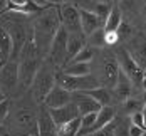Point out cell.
<instances>
[{"mask_svg": "<svg viewBox=\"0 0 146 136\" xmlns=\"http://www.w3.org/2000/svg\"><path fill=\"white\" fill-rule=\"evenodd\" d=\"M37 109L39 104L32 99V96L24 92L22 96L12 99V107L5 119L12 136H32L37 135Z\"/></svg>", "mask_w": 146, "mask_h": 136, "instance_id": "6da1fadb", "label": "cell"}, {"mask_svg": "<svg viewBox=\"0 0 146 136\" xmlns=\"http://www.w3.org/2000/svg\"><path fill=\"white\" fill-rule=\"evenodd\" d=\"M59 29H60L59 7L54 5L47 7L32 19V40L44 57H47V52Z\"/></svg>", "mask_w": 146, "mask_h": 136, "instance_id": "7a4b0ae2", "label": "cell"}, {"mask_svg": "<svg viewBox=\"0 0 146 136\" xmlns=\"http://www.w3.org/2000/svg\"><path fill=\"white\" fill-rule=\"evenodd\" d=\"M44 56L39 52V49L35 47L32 35L29 37V40L25 42V45L22 47L19 57H17V64H19V82H20V96L24 92H27L34 81V77L37 74L39 67L44 62Z\"/></svg>", "mask_w": 146, "mask_h": 136, "instance_id": "3957f363", "label": "cell"}, {"mask_svg": "<svg viewBox=\"0 0 146 136\" xmlns=\"http://www.w3.org/2000/svg\"><path fill=\"white\" fill-rule=\"evenodd\" d=\"M91 64L94 69L92 74L96 76L99 86L113 89L117 81V74H119V64H117L116 54L109 49H101L98 50L96 57L92 59Z\"/></svg>", "mask_w": 146, "mask_h": 136, "instance_id": "277c9868", "label": "cell"}, {"mask_svg": "<svg viewBox=\"0 0 146 136\" xmlns=\"http://www.w3.org/2000/svg\"><path fill=\"white\" fill-rule=\"evenodd\" d=\"M56 74H57V69L47 59H44L42 66L39 67V71H37V74L29 88V94L39 106L44 103L45 96L56 86Z\"/></svg>", "mask_w": 146, "mask_h": 136, "instance_id": "5b68a950", "label": "cell"}, {"mask_svg": "<svg viewBox=\"0 0 146 136\" xmlns=\"http://www.w3.org/2000/svg\"><path fill=\"white\" fill-rule=\"evenodd\" d=\"M56 84L60 86L62 89L69 91L71 94L72 92H88L91 89L99 88V82H98L96 76L92 74V72L76 77V76H67V74H64V72H60V71H57V74H56Z\"/></svg>", "mask_w": 146, "mask_h": 136, "instance_id": "8992f818", "label": "cell"}, {"mask_svg": "<svg viewBox=\"0 0 146 136\" xmlns=\"http://www.w3.org/2000/svg\"><path fill=\"white\" fill-rule=\"evenodd\" d=\"M0 91L5 98L15 99L20 96V82H19V64L10 59L0 67Z\"/></svg>", "mask_w": 146, "mask_h": 136, "instance_id": "52a82bcc", "label": "cell"}, {"mask_svg": "<svg viewBox=\"0 0 146 136\" xmlns=\"http://www.w3.org/2000/svg\"><path fill=\"white\" fill-rule=\"evenodd\" d=\"M116 59H117V64H119V69L129 77L133 86L138 88V89H141V81H143L145 69L133 59V56L128 52V49H117Z\"/></svg>", "mask_w": 146, "mask_h": 136, "instance_id": "ba28073f", "label": "cell"}, {"mask_svg": "<svg viewBox=\"0 0 146 136\" xmlns=\"http://www.w3.org/2000/svg\"><path fill=\"white\" fill-rule=\"evenodd\" d=\"M66 47H67V30L60 25V29L57 30V34H56V37H54V40L50 44L47 57H45L57 71L67 64V50H66Z\"/></svg>", "mask_w": 146, "mask_h": 136, "instance_id": "9c48e42d", "label": "cell"}, {"mask_svg": "<svg viewBox=\"0 0 146 136\" xmlns=\"http://www.w3.org/2000/svg\"><path fill=\"white\" fill-rule=\"evenodd\" d=\"M59 17H60V25L67 30L69 34H77V32H81L79 9H76L71 3H66V5L59 7Z\"/></svg>", "mask_w": 146, "mask_h": 136, "instance_id": "30bf717a", "label": "cell"}, {"mask_svg": "<svg viewBox=\"0 0 146 136\" xmlns=\"http://www.w3.org/2000/svg\"><path fill=\"white\" fill-rule=\"evenodd\" d=\"M37 135L39 136H57V126L50 116L49 107L44 104L37 109Z\"/></svg>", "mask_w": 146, "mask_h": 136, "instance_id": "8fae6325", "label": "cell"}, {"mask_svg": "<svg viewBox=\"0 0 146 136\" xmlns=\"http://www.w3.org/2000/svg\"><path fill=\"white\" fill-rule=\"evenodd\" d=\"M72 101V94L69 92V91L62 89L60 86H54L52 89H50V92L45 96L44 103L42 104L45 106V107H49V109H57V107H62V106L69 104Z\"/></svg>", "mask_w": 146, "mask_h": 136, "instance_id": "7c38bea8", "label": "cell"}, {"mask_svg": "<svg viewBox=\"0 0 146 136\" xmlns=\"http://www.w3.org/2000/svg\"><path fill=\"white\" fill-rule=\"evenodd\" d=\"M113 94H114V98H116L119 103H124L126 99H129L133 98V92H134V86H133V82L129 81V77L124 74L121 69H119V74H117V81L116 84H114V88H113Z\"/></svg>", "mask_w": 146, "mask_h": 136, "instance_id": "4fadbf2b", "label": "cell"}, {"mask_svg": "<svg viewBox=\"0 0 146 136\" xmlns=\"http://www.w3.org/2000/svg\"><path fill=\"white\" fill-rule=\"evenodd\" d=\"M49 111H50V116H52V119H54V123H56L57 128L64 126L66 123L76 119V118H79V111H77V107H76V104H74L72 101H71L69 104L62 106V107L49 109Z\"/></svg>", "mask_w": 146, "mask_h": 136, "instance_id": "5bb4252c", "label": "cell"}, {"mask_svg": "<svg viewBox=\"0 0 146 136\" xmlns=\"http://www.w3.org/2000/svg\"><path fill=\"white\" fill-rule=\"evenodd\" d=\"M72 103L79 111V116H84L89 113H98L101 109V106L86 92H72Z\"/></svg>", "mask_w": 146, "mask_h": 136, "instance_id": "9a60e30c", "label": "cell"}, {"mask_svg": "<svg viewBox=\"0 0 146 136\" xmlns=\"http://www.w3.org/2000/svg\"><path fill=\"white\" fill-rule=\"evenodd\" d=\"M79 17H81V32L88 37L92 32H96L98 29H102V22L99 20V17L94 14L92 10H86L81 9L79 10Z\"/></svg>", "mask_w": 146, "mask_h": 136, "instance_id": "2e32d148", "label": "cell"}, {"mask_svg": "<svg viewBox=\"0 0 146 136\" xmlns=\"http://www.w3.org/2000/svg\"><path fill=\"white\" fill-rule=\"evenodd\" d=\"M116 118V109L113 107V106H104L101 107L99 111H98V114H96V123H94V126L91 128V131H89V135H94L96 131H99L102 128H106L108 124H111L113 121Z\"/></svg>", "mask_w": 146, "mask_h": 136, "instance_id": "e0dca14e", "label": "cell"}, {"mask_svg": "<svg viewBox=\"0 0 146 136\" xmlns=\"http://www.w3.org/2000/svg\"><path fill=\"white\" fill-rule=\"evenodd\" d=\"M86 47V35L82 32H77V34H69L67 32V62L76 57L82 49Z\"/></svg>", "mask_w": 146, "mask_h": 136, "instance_id": "ac0fdd59", "label": "cell"}, {"mask_svg": "<svg viewBox=\"0 0 146 136\" xmlns=\"http://www.w3.org/2000/svg\"><path fill=\"white\" fill-rule=\"evenodd\" d=\"M12 52H14V45H12V39L9 35V32L0 27V67L12 59Z\"/></svg>", "mask_w": 146, "mask_h": 136, "instance_id": "d6986e66", "label": "cell"}, {"mask_svg": "<svg viewBox=\"0 0 146 136\" xmlns=\"http://www.w3.org/2000/svg\"><path fill=\"white\" fill-rule=\"evenodd\" d=\"M86 94H89V96H91V98H92L98 104L101 106V107H104V106H111V104H113V101H114V96H113L111 89L102 88V86L96 88V89L88 91Z\"/></svg>", "mask_w": 146, "mask_h": 136, "instance_id": "ffe728a7", "label": "cell"}, {"mask_svg": "<svg viewBox=\"0 0 146 136\" xmlns=\"http://www.w3.org/2000/svg\"><path fill=\"white\" fill-rule=\"evenodd\" d=\"M117 9L121 10L123 15H131V17H136L138 14H141L143 10V5H141V0H119V5Z\"/></svg>", "mask_w": 146, "mask_h": 136, "instance_id": "44dd1931", "label": "cell"}, {"mask_svg": "<svg viewBox=\"0 0 146 136\" xmlns=\"http://www.w3.org/2000/svg\"><path fill=\"white\" fill-rule=\"evenodd\" d=\"M121 22H123V14H121V10L117 9V5H113V9H111V12L108 15V19H106L102 29L106 30V32H116Z\"/></svg>", "mask_w": 146, "mask_h": 136, "instance_id": "7402d4cb", "label": "cell"}, {"mask_svg": "<svg viewBox=\"0 0 146 136\" xmlns=\"http://www.w3.org/2000/svg\"><path fill=\"white\" fill-rule=\"evenodd\" d=\"M96 54H98V50H96V49H92V47L86 45V47H84V49H82L76 57H72L67 64H91L92 59L96 57Z\"/></svg>", "mask_w": 146, "mask_h": 136, "instance_id": "603a6c76", "label": "cell"}, {"mask_svg": "<svg viewBox=\"0 0 146 136\" xmlns=\"http://www.w3.org/2000/svg\"><path fill=\"white\" fill-rule=\"evenodd\" d=\"M81 129V116L57 128V136H77Z\"/></svg>", "mask_w": 146, "mask_h": 136, "instance_id": "cb8c5ba5", "label": "cell"}, {"mask_svg": "<svg viewBox=\"0 0 146 136\" xmlns=\"http://www.w3.org/2000/svg\"><path fill=\"white\" fill-rule=\"evenodd\" d=\"M64 71V74L67 76H86L91 72V64H66L64 67H62Z\"/></svg>", "mask_w": 146, "mask_h": 136, "instance_id": "d4e9b609", "label": "cell"}, {"mask_svg": "<svg viewBox=\"0 0 146 136\" xmlns=\"http://www.w3.org/2000/svg\"><path fill=\"white\" fill-rule=\"evenodd\" d=\"M86 44L96 50H101L104 47V29H98L96 32H92L91 35L86 37Z\"/></svg>", "mask_w": 146, "mask_h": 136, "instance_id": "484cf974", "label": "cell"}, {"mask_svg": "<svg viewBox=\"0 0 146 136\" xmlns=\"http://www.w3.org/2000/svg\"><path fill=\"white\" fill-rule=\"evenodd\" d=\"M116 32L119 35V40H131V39H134V25L129 20H123Z\"/></svg>", "mask_w": 146, "mask_h": 136, "instance_id": "4316f807", "label": "cell"}, {"mask_svg": "<svg viewBox=\"0 0 146 136\" xmlns=\"http://www.w3.org/2000/svg\"><path fill=\"white\" fill-rule=\"evenodd\" d=\"M123 107L126 109V113H129V116L134 114V113H139V111H143V107H145V101H141V99H138V98H129V99H126L124 103H123Z\"/></svg>", "mask_w": 146, "mask_h": 136, "instance_id": "83f0119b", "label": "cell"}, {"mask_svg": "<svg viewBox=\"0 0 146 136\" xmlns=\"http://www.w3.org/2000/svg\"><path fill=\"white\" fill-rule=\"evenodd\" d=\"M111 9H113V5H108V3H92V12L99 17V20L102 22V27H104V22H106V19H108V15L111 12Z\"/></svg>", "mask_w": 146, "mask_h": 136, "instance_id": "f1b7e54d", "label": "cell"}, {"mask_svg": "<svg viewBox=\"0 0 146 136\" xmlns=\"http://www.w3.org/2000/svg\"><path fill=\"white\" fill-rule=\"evenodd\" d=\"M10 107H12V99H10V98H5L3 101H0V124L5 123Z\"/></svg>", "mask_w": 146, "mask_h": 136, "instance_id": "f546056e", "label": "cell"}, {"mask_svg": "<svg viewBox=\"0 0 146 136\" xmlns=\"http://www.w3.org/2000/svg\"><path fill=\"white\" fill-rule=\"evenodd\" d=\"M119 42L121 40H119L117 32H106L104 30V47H113V45H117Z\"/></svg>", "mask_w": 146, "mask_h": 136, "instance_id": "4dcf8cb0", "label": "cell"}, {"mask_svg": "<svg viewBox=\"0 0 146 136\" xmlns=\"http://www.w3.org/2000/svg\"><path fill=\"white\" fill-rule=\"evenodd\" d=\"M91 136H114V123H111V124H108L106 128H102L99 131H96L94 135Z\"/></svg>", "mask_w": 146, "mask_h": 136, "instance_id": "1f68e13d", "label": "cell"}, {"mask_svg": "<svg viewBox=\"0 0 146 136\" xmlns=\"http://www.w3.org/2000/svg\"><path fill=\"white\" fill-rule=\"evenodd\" d=\"M131 123H133V124H136V126H139V128H143V129H146L145 119H143L141 111H139V113H134V114H131Z\"/></svg>", "mask_w": 146, "mask_h": 136, "instance_id": "d6a6232c", "label": "cell"}, {"mask_svg": "<svg viewBox=\"0 0 146 136\" xmlns=\"http://www.w3.org/2000/svg\"><path fill=\"white\" fill-rule=\"evenodd\" d=\"M143 128H139V126H136V124H129L128 126V135L129 136H143Z\"/></svg>", "mask_w": 146, "mask_h": 136, "instance_id": "836d02e7", "label": "cell"}, {"mask_svg": "<svg viewBox=\"0 0 146 136\" xmlns=\"http://www.w3.org/2000/svg\"><path fill=\"white\" fill-rule=\"evenodd\" d=\"M37 7H40V9H47V7H52L50 5V0H32Z\"/></svg>", "mask_w": 146, "mask_h": 136, "instance_id": "e575fe53", "label": "cell"}, {"mask_svg": "<svg viewBox=\"0 0 146 136\" xmlns=\"http://www.w3.org/2000/svg\"><path fill=\"white\" fill-rule=\"evenodd\" d=\"M66 3H69V0H50V5H54V7H62Z\"/></svg>", "mask_w": 146, "mask_h": 136, "instance_id": "d590c367", "label": "cell"}, {"mask_svg": "<svg viewBox=\"0 0 146 136\" xmlns=\"http://www.w3.org/2000/svg\"><path fill=\"white\" fill-rule=\"evenodd\" d=\"M0 136H12L10 131H9V128L5 124H0Z\"/></svg>", "mask_w": 146, "mask_h": 136, "instance_id": "8d00e7d4", "label": "cell"}, {"mask_svg": "<svg viewBox=\"0 0 146 136\" xmlns=\"http://www.w3.org/2000/svg\"><path fill=\"white\" fill-rule=\"evenodd\" d=\"M141 89L146 91V71H145V74H143V81H141Z\"/></svg>", "mask_w": 146, "mask_h": 136, "instance_id": "74e56055", "label": "cell"}, {"mask_svg": "<svg viewBox=\"0 0 146 136\" xmlns=\"http://www.w3.org/2000/svg\"><path fill=\"white\" fill-rule=\"evenodd\" d=\"M141 15H143L141 19H143V22H145V25H146V7L143 9V10H141Z\"/></svg>", "mask_w": 146, "mask_h": 136, "instance_id": "f35d334b", "label": "cell"}, {"mask_svg": "<svg viewBox=\"0 0 146 136\" xmlns=\"http://www.w3.org/2000/svg\"><path fill=\"white\" fill-rule=\"evenodd\" d=\"M3 99H5V96H3V92L0 91V101H3Z\"/></svg>", "mask_w": 146, "mask_h": 136, "instance_id": "ab89813d", "label": "cell"}, {"mask_svg": "<svg viewBox=\"0 0 146 136\" xmlns=\"http://www.w3.org/2000/svg\"><path fill=\"white\" fill-rule=\"evenodd\" d=\"M143 136H146V129H145V131H143Z\"/></svg>", "mask_w": 146, "mask_h": 136, "instance_id": "60d3db41", "label": "cell"}, {"mask_svg": "<svg viewBox=\"0 0 146 136\" xmlns=\"http://www.w3.org/2000/svg\"><path fill=\"white\" fill-rule=\"evenodd\" d=\"M32 136H39V135H32Z\"/></svg>", "mask_w": 146, "mask_h": 136, "instance_id": "b9f144b4", "label": "cell"}, {"mask_svg": "<svg viewBox=\"0 0 146 136\" xmlns=\"http://www.w3.org/2000/svg\"><path fill=\"white\" fill-rule=\"evenodd\" d=\"M145 2H146V0H145Z\"/></svg>", "mask_w": 146, "mask_h": 136, "instance_id": "7bdbcfd3", "label": "cell"}]
</instances>
